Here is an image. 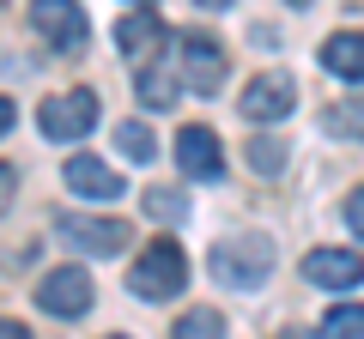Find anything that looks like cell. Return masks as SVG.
Listing matches in <instances>:
<instances>
[{
  "label": "cell",
  "mask_w": 364,
  "mask_h": 339,
  "mask_svg": "<svg viewBox=\"0 0 364 339\" xmlns=\"http://www.w3.org/2000/svg\"><path fill=\"white\" fill-rule=\"evenodd\" d=\"M213 279H219L225 291H261L273 279V243L261 230H243V236H225V243H213Z\"/></svg>",
  "instance_id": "1"
},
{
  "label": "cell",
  "mask_w": 364,
  "mask_h": 339,
  "mask_svg": "<svg viewBox=\"0 0 364 339\" xmlns=\"http://www.w3.org/2000/svg\"><path fill=\"white\" fill-rule=\"evenodd\" d=\"M182 285H188V261H182V248L176 243H146V255L134 261V273H128V291L140 303H170Z\"/></svg>",
  "instance_id": "2"
},
{
  "label": "cell",
  "mask_w": 364,
  "mask_h": 339,
  "mask_svg": "<svg viewBox=\"0 0 364 339\" xmlns=\"http://www.w3.org/2000/svg\"><path fill=\"white\" fill-rule=\"evenodd\" d=\"M37 128H43V140H55V145H73V140H85L91 128H97V91H61V97H43V109H37Z\"/></svg>",
  "instance_id": "3"
},
{
  "label": "cell",
  "mask_w": 364,
  "mask_h": 339,
  "mask_svg": "<svg viewBox=\"0 0 364 339\" xmlns=\"http://www.w3.org/2000/svg\"><path fill=\"white\" fill-rule=\"evenodd\" d=\"M31 30H37L49 49L79 55V49H85V37H91V18H85L79 0H31Z\"/></svg>",
  "instance_id": "4"
},
{
  "label": "cell",
  "mask_w": 364,
  "mask_h": 339,
  "mask_svg": "<svg viewBox=\"0 0 364 339\" xmlns=\"http://www.w3.org/2000/svg\"><path fill=\"white\" fill-rule=\"evenodd\" d=\"M55 236L73 243V248H85V255H104V261L134 243V230L122 218H85V212H61V218H55Z\"/></svg>",
  "instance_id": "5"
},
{
  "label": "cell",
  "mask_w": 364,
  "mask_h": 339,
  "mask_svg": "<svg viewBox=\"0 0 364 339\" xmlns=\"http://www.w3.org/2000/svg\"><path fill=\"white\" fill-rule=\"evenodd\" d=\"M37 309L55 315V321H73V315L91 309V273L85 267H49L37 285Z\"/></svg>",
  "instance_id": "6"
},
{
  "label": "cell",
  "mask_w": 364,
  "mask_h": 339,
  "mask_svg": "<svg viewBox=\"0 0 364 339\" xmlns=\"http://www.w3.org/2000/svg\"><path fill=\"white\" fill-rule=\"evenodd\" d=\"M176 73H182V85H195V97H213L225 85V49L213 37H195V30H188V37L176 43Z\"/></svg>",
  "instance_id": "7"
},
{
  "label": "cell",
  "mask_w": 364,
  "mask_h": 339,
  "mask_svg": "<svg viewBox=\"0 0 364 339\" xmlns=\"http://www.w3.org/2000/svg\"><path fill=\"white\" fill-rule=\"evenodd\" d=\"M237 104H243L249 121H279V116H291V104H298V79L291 73H255Z\"/></svg>",
  "instance_id": "8"
},
{
  "label": "cell",
  "mask_w": 364,
  "mask_h": 339,
  "mask_svg": "<svg viewBox=\"0 0 364 339\" xmlns=\"http://www.w3.org/2000/svg\"><path fill=\"white\" fill-rule=\"evenodd\" d=\"M304 279L322 291H352L364 279V261H358V248H310L304 255Z\"/></svg>",
  "instance_id": "9"
},
{
  "label": "cell",
  "mask_w": 364,
  "mask_h": 339,
  "mask_svg": "<svg viewBox=\"0 0 364 339\" xmlns=\"http://www.w3.org/2000/svg\"><path fill=\"white\" fill-rule=\"evenodd\" d=\"M176 164H182V176H195V182L225 176L219 133H213V128H182V133H176Z\"/></svg>",
  "instance_id": "10"
},
{
  "label": "cell",
  "mask_w": 364,
  "mask_h": 339,
  "mask_svg": "<svg viewBox=\"0 0 364 339\" xmlns=\"http://www.w3.org/2000/svg\"><path fill=\"white\" fill-rule=\"evenodd\" d=\"M67 188H73L79 200H91V206H109V200L128 194L122 176L109 164H97V157H67Z\"/></svg>",
  "instance_id": "11"
},
{
  "label": "cell",
  "mask_w": 364,
  "mask_h": 339,
  "mask_svg": "<svg viewBox=\"0 0 364 339\" xmlns=\"http://www.w3.org/2000/svg\"><path fill=\"white\" fill-rule=\"evenodd\" d=\"M158 43H164V25H158V13H152V6H134V13L116 25V49L128 55V61H140V55L152 61V49H158Z\"/></svg>",
  "instance_id": "12"
},
{
  "label": "cell",
  "mask_w": 364,
  "mask_h": 339,
  "mask_svg": "<svg viewBox=\"0 0 364 339\" xmlns=\"http://www.w3.org/2000/svg\"><path fill=\"white\" fill-rule=\"evenodd\" d=\"M322 67L334 79H364V37L358 30H334V37L322 43Z\"/></svg>",
  "instance_id": "13"
},
{
  "label": "cell",
  "mask_w": 364,
  "mask_h": 339,
  "mask_svg": "<svg viewBox=\"0 0 364 339\" xmlns=\"http://www.w3.org/2000/svg\"><path fill=\"white\" fill-rule=\"evenodd\" d=\"M176 97H182V79L170 73V67L146 61V67H140V104H146V109H170Z\"/></svg>",
  "instance_id": "14"
},
{
  "label": "cell",
  "mask_w": 364,
  "mask_h": 339,
  "mask_svg": "<svg viewBox=\"0 0 364 339\" xmlns=\"http://www.w3.org/2000/svg\"><path fill=\"white\" fill-rule=\"evenodd\" d=\"M322 339H364V303H334L322 315Z\"/></svg>",
  "instance_id": "15"
},
{
  "label": "cell",
  "mask_w": 364,
  "mask_h": 339,
  "mask_svg": "<svg viewBox=\"0 0 364 339\" xmlns=\"http://www.w3.org/2000/svg\"><path fill=\"white\" fill-rule=\"evenodd\" d=\"M249 170H261V176H279V170L291 164V152H286V140H273V133H261V140H249Z\"/></svg>",
  "instance_id": "16"
},
{
  "label": "cell",
  "mask_w": 364,
  "mask_h": 339,
  "mask_svg": "<svg viewBox=\"0 0 364 339\" xmlns=\"http://www.w3.org/2000/svg\"><path fill=\"white\" fill-rule=\"evenodd\" d=\"M328 133H340V140H364V97H346V104H334L322 116Z\"/></svg>",
  "instance_id": "17"
},
{
  "label": "cell",
  "mask_w": 364,
  "mask_h": 339,
  "mask_svg": "<svg viewBox=\"0 0 364 339\" xmlns=\"http://www.w3.org/2000/svg\"><path fill=\"white\" fill-rule=\"evenodd\" d=\"M116 145H122V157H134V164H152V152H158V140H152L146 121H122V128H116Z\"/></svg>",
  "instance_id": "18"
},
{
  "label": "cell",
  "mask_w": 364,
  "mask_h": 339,
  "mask_svg": "<svg viewBox=\"0 0 364 339\" xmlns=\"http://www.w3.org/2000/svg\"><path fill=\"white\" fill-rule=\"evenodd\" d=\"M170 339H225V315L219 309H188Z\"/></svg>",
  "instance_id": "19"
},
{
  "label": "cell",
  "mask_w": 364,
  "mask_h": 339,
  "mask_svg": "<svg viewBox=\"0 0 364 339\" xmlns=\"http://www.w3.org/2000/svg\"><path fill=\"white\" fill-rule=\"evenodd\" d=\"M146 212H152V218H164V224H176L182 212H188V200H182L176 188H146Z\"/></svg>",
  "instance_id": "20"
},
{
  "label": "cell",
  "mask_w": 364,
  "mask_h": 339,
  "mask_svg": "<svg viewBox=\"0 0 364 339\" xmlns=\"http://www.w3.org/2000/svg\"><path fill=\"white\" fill-rule=\"evenodd\" d=\"M346 224H352V236L364 243V188H352V194H346Z\"/></svg>",
  "instance_id": "21"
},
{
  "label": "cell",
  "mask_w": 364,
  "mask_h": 339,
  "mask_svg": "<svg viewBox=\"0 0 364 339\" xmlns=\"http://www.w3.org/2000/svg\"><path fill=\"white\" fill-rule=\"evenodd\" d=\"M13 188H18V176H13V164H0V212L13 206Z\"/></svg>",
  "instance_id": "22"
},
{
  "label": "cell",
  "mask_w": 364,
  "mask_h": 339,
  "mask_svg": "<svg viewBox=\"0 0 364 339\" xmlns=\"http://www.w3.org/2000/svg\"><path fill=\"white\" fill-rule=\"evenodd\" d=\"M0 339H31V327H25V321H6V315H0Z\"/></svg>",
  "instance_id": "23"
},
{
  "label": "cell",
  "mask_w": 364,
  "mask_h": 339,
  "mask_svg": "<svg viewBox=\"0 0 364 339\" xmlns=\"http://www.w3.org/2000/svg\"><path fill=\"white\" fill-rule=\"evenodd\" d=\"M13 121H18V109H13V97H0V133L13 128Z\"/></svg>",
  "instance_id": "24"
},
{
  "label": "cell",
  "mask_w": 364,
  "mask_h": 339,
  "mask_svg": "<svg viewBox=\"0 0 364 339\" xmlns=\"http://www.w3.org/2000/svg\"><path fill=\"white\" fill-rule=\"evenodd\" d=\"M195 6H207V13H225V6H231V0H195Z\"/></svg>",
  "instance_id": "25"
},
{
  "label": "cell",
  "mask_w": 364,
  "mask_h": 339,
  "mask_svg": "<svg viewBox=\"0 0 364 339\" xmlns=\"http://www.w3.org/2000/svg\"><path fill=\"white\" fill-rule=\"evenodd\" d=\"M291 6H310V0H291Z\"/></svg>",
  "instance_id": "26"
},
{
  "label": "cell",
  "mask_w": 364,
  "mask_h": 339,
  "mask_svg": "<svg viewBox=\"0 0 364 339\" xmlns=\"http://www.w3.org/2000/svg\"><path fill=\"white\" fill-rule=\"evenodd\" d=\"M134 6H152V0H134Z\"/></svg>",
  "instance_id": "27"
}]
</instances>
